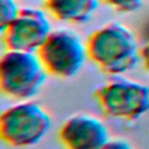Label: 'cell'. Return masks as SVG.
I'll use <instances>...</instances> for the list:
<instances>
[{"label": "cell", "mask_w": 149, "mask_h": 149, "mask_svg": "<svg viewBox=\"0 0 149 149\" xmlns=\"http://www.w3.org/2000/svg\"><path fill=\"white\" fill-rule=\"evenodd\" d=\"M48 76L36 52L6 50L0 58V88L10 99H33L42 90Z\"/></svg>", "instance_id": "obj_2"}, {"label": "cell", "mask_w": 149, "mask_h": 149, "mask_svg": "<svg viewBox=\"0 0 149 149\" xmlns=\"http://www.w3.org/2000/svg\"><path fill=\"white\" fill-rule=\"evenodd\" d=\"M104 5L119 13H133L142 7L144 0H100Z\"/></svg>", "instance_id": "obj_10"}, {"label": "cell", "mask_w": 149, "mask_h": 149, "mask_svg": "<svg viewBox=\"0 0 149 149\" xmlns=\"http://www.w3.org/2000/svg\"><path fill=\"white\" fill-rule=\"evenodd\" d=\"M99 149H134L133 144L126 140V139H121V137H114V139H109L101 148Z\"/></svg>", "instance_id": "obj_11"}, {"label": "cell", "mask_w": 149, "mask_h": 149, "mask_svg": "<svg viewBox=\"0 0 149 149\" xmlns=\"http://www.w3.org/2000/svg\"><path fill=\"white\" fill-rule=\"evenodd\" d=\"M36 54L48 74L61 79L74 77L88 58L86 43L68 29L51 30Z\"/></svg>", "instance_id": "obj_5"}, {"label": "cell", "mask_w": 149, "mask_h": 149, "mask_svg": "<svg viewBox=\"0 0 149 149\" xmlns=\"http://www.w3.org/2000/svg\"><path fill=\"white\" fill-rule=\"evenodd\" d=\"M140 57H141L142 66L144 68L146 71L149 72V31H148L142 45L140 47Z\"/></svg>", "instance_id": "obj_12"}, {"label": "cell", "mask_w": 149, "mask_h": 149, "mask_svg": "<svg viewBox=\"0 0 149 149\" xmlns=\"http://www.w3.org/2000/svg\"><path fill=\"white\" fill-rule=\"evenodd\" d=\"M93 97L108 118L136 121L149 112V87L121 76H112L94 90Z\"/></svg>", "instance_id": "obj_4"}, {"label": "cell", "mask_w": 149, "mask_h": 149, "mask_svg": "<svg viewBox=\"0 0 149 149\" xmlns=\"http://www.w3.org/2000/svg\"><path fill=\"white\" fill-rule=\"evenodd\" d=\"M49 112L34 100H23L6 108L0 116L1 140L13 148L37 144L50 130Z\"/></svg>", "instance_id": "obj_3"}, {"label": "cell", "mask_w": 149, "mask_h": 149, "mask_svg": "<svg viewBox=\"0 0 149 149\" xmlns=\"http://www.w3.org/2000/svg\"><path fill=\"white\" fill-rule=\"evenodd\" d=\"M100 0H43L44 9L56 20L83 24L94 15Z\"/></svg>", "instance_id": "obj_8"}, {"label": "cell", "mask_w": 149, "mask_h": 149, "mask_svg": "<svg viewBox=\"0 0 149 149\" xmlns=\"http://www.w3.org/2000/svg\"><path fill=\"white\" fill-rule=\"evenodd\" d=\"M109 139L106 125L90 114H74L58 129V140L64 149H99Z\"/></svg>", "instance_id": "obj_7"}, {"label": "cell", "mask_w": 149, "mask_h": 149, "mask_svg": "<svg viewBox=\"0 0 149 149\" xmlns=\"http://www.w3.org/2000/svg\"><path fill=\"white\" fill-rule=\"evenodd\" d=\"M21 7L15 0H0V30L6 28L19 14Z\"/></svg>", "instance_id": "obj_9"}, {"label": "cell", "mask_w": 149, "mask_h": 149, "mask_svg": "<svg viewBox=\"0 0 149 149\" xmlns=\"http://www.w3.org/2000/svg\"><path fill=\"white\" fill-rule=\"evenodd\" d=\"M91 62L108 76H121L141 61L134 33L120 22H108L93 30L86 40Z\"/></svg>", "instance_id": "obj_1"}, {"label": "cell", "mask_w": 149, "mask_h": 149, "mask_svg": "<svg viewBox=\"0 0 149 149\" xmlns=\"http://www.w3.org/2000/svg\"><path fill=\"white\" fill-rule=\"evenodd\" d=\"M0 31L6 50L36 52L50 34L51 26L42 9L21 7L17 16Z\"/></svg>", "instance_id": "obj_6"}]
</instances>
